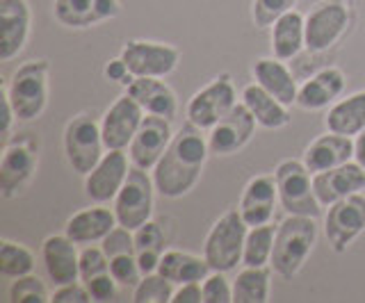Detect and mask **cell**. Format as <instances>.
<instances>
[{
    "label": "cell",
    "instance_id": "16",
    "mask_svg": "<svg viewBox=\"0 0 365 303\" xmlns=\"http://www.w3.org/2000/svg\"><path fill=\"white\" fill-rule=\"evenodd\" d=\"M174 128H171V121L165 117H155V115H146L140 130L133 137L128 146V155L130 162L135 166L146 171H153L160 158L165 155L169 149L171 139H174Z\"/></svg>",
    "mask_w": 365,
    "mask_h": 303
},
{
    "label": "cell",
    "instance_id": "18",
    "mask_svg": "<svg viewBox=\"0 0 365 303\" xmlns=\"http://www.w3.org/2000/svg\"><path fill=\"white\" fill-rule=\"evenodd\" d=\"M32 26L28 0H0V62L14 60L26 48Z\"/></svg>",
    "mask_w": 365,
    "mask_h": 303
},
{
    "label": "cell",
    "instance_id": "6",
    "mask_svg": "<svg viewBox=\"0 0 365 303\" xmlns=\"http://www.w3.org/2000/svg\"><path fill=\"white\" fill-rule=\"evenodd\" d=\"M62 142L68 166L80 176H87L108 151L106 142H103L101 121L89 112L76 115L66 123Z\"/></svg>",
    "mask_w": 365,
    "mask_h": 303
},
{
    "label": "cell",
    "instance_id": "15",
    "mask_svg": "<svg viewBox=\"0 0 365 303\" xmlns=\"http://www.w3.org/2000/svg\"><path fill=\"white\" fill-rule=\"evenodd\" d=\"M256 126H258L256 117L251 115L249 107L240 100L220 123H215L208 130L210 155H222V158H226V155L240 153L251 142V137H254Z\"/></svg>",
    "mask_w": 365,
    "mask_h": 303
},
{
    "label": "cell",
    "instance_id": "20",
    "mask_svg": "<svg viewBox=\"0 0 365 303\" xmlns=\"http://www.w3.org/2000/svg\"><path fill=\"white\" fill-rule=\"evenodd\" d=\"M53 14L57 23L73 30L94 28L103 21L117 18L121 14L119 0H55Z\"/></svg>",
    "mask_w": 365,
    "mask_h": 303
},
{
    "label": "cell",
    "instance_id": "21",
    "mask_svg": "<svg viewBox=\"0 0 365 303\" xmlns=\"http://www.w3.org/2000/svg\"><path fill=\"white\" fill-rule=\"evenodd\" d=\"M41 260L46 274L55 285H66L80 280V251L68 235H51L41 244Z\"/></svg>",
    "mask_w": 365,
    "mask_h": 303
},
{
    "label": "cell",
    "instance_id": "23",
    "mask_svg": "<svg viewBox=\"0 0 365 303\" xmlns=\"http://www.w3.org/2000/svg\"><path fill=\"white\" fill-rule=\"evenodd\" d=\"M347 87V78L338 66H327V69L317 71L299 87L297 94V107L306 112H317L329 105H334L342 96Z\"/></svg>",
    "mask_w": 365,
    "mask_h": 303
},
{
    "label": "cell",
    "instance_id": "46",
    "mask_svg": "<svg viewBox=\"0 0 365 303\" xmlns=\"http://www.w3.org/2000/svg\"><path fill=\"white\" fill-rule=\"evenodd\" d=\"M14 121H19L16 112H14V107H11L9 98L3 94V123H0V130H3V134L7 139L11 137V126H14Z\"/></svg>",
    "mask_w": 365,
    "mask_h": 303
},
{
    "label": "cell",
    "instance_id": "40",
    "mask_svg": "<svg viewBox=\"0 0 365 303\" xmlns=\"http://www.w3.org/2000/svg\"><path fill=\"white\" fill-rule=\"evenodd\" d=\"M203 303H233V283L224 272H210L201 283Z\"/></svg>",
    "mask_w": 365,
    "mask_h": 303
},
{
    "label": "cell",
    "instance_id": "22",
    "mask_svg": "<svg viewBox=\"0 0 365 303\" xmlns=\"http://www.w3.org/2000/svg\"><path fill=\"white\" fill-rule=\"evenodd\" d=\"M119 226L114 210L106 208V203H94L91 208H83L66 219L64 233L76 244H96Z\"/></svg>",
    "mask_w": 365,
    "mask_h": 303
},
{
    "label": "cell",
    "instance_id": "10",
    "mask_svg": "<svg viewBox=\"0 0 365 303\" xmlns=\"http://www.w3.org/2000/svg\"><path fill=\"white\" fill-rule=\"evenodd\" d=\"M365 233V194H351L331 203L324 215V235L336 253H345Z\"/></svg>",
    "mask_w": 365,
    "mask_h": 303
},
{
    "label": "cell",
    "instance_id": "35",
    "mask_svg": "<svg viewBox=\"0 0 365 303\" xmlns=\"http://www.w3.org/2000/svg\"><path fill=\"white\" fill-rule=\"evenodd\" d=\"M174 283L167 280L160 272L146 274L142 280L133 287V301L135 303H167L174 297Z\"/></svg>",
    "mask_w": 365,
    "mask_h": 303
},
{
    "label": "cell",
    "instance_id": "4",
    "mask_svg": "<svg viewBox=\"0 0 365 303\" xmlns=\"http://www.w3.org/2000/svg\"><path fill=\"white\" fill-rule=\"evenodd\" d=\"M249 226L242 219L237 208L226 210L224 215L212 223V228L205 235L203 257L208 260L212 272H233L237 265H242L245 242Z\"/></svg>",
    "mask_w": 365,
    "mask_h": 303
},
{
    "label": "cell",
    "instance_id": "45",
    "mask_svg": "<svg viewBox=\"0 0 365 303\" xmlns=\"http://www.w3.org/2000/svg\"><path fill=\"white\" fill-rule=\"evenodd\" d=\"M171 303H203L201 280H194V283H182V285H178L174 289Z\"/></svg>",
    "mask_w": 365,
    "mask_h": 303
},
{
    "label": "cell",
    "instance_id": "44",
    "mask_svg": "<svg viewBox=\"0 0 365 303\" xmlns=\"http://www.w3.org/2000/svg\"><path fill=\"white\" fill-rule=\"evenodd\" d=\"M103 75H106V80L119 83L121 87H128L135 80V75L130 73L128 64H125V60L121 58V55H119V58H114V60H108L106 69H103Z\"/></svg>",
    "mask_w": 365,
    "mask_h": 303
},
{
    "label": "cell",
    "instance_id": "2",
    "mask_svg": "<svg viewBox=\"0 0 365 303\" xmlns=\"http://www.w3.org/2000/svg\"><path fill=\"white\" fill-rule=\"evenodd\" d=\"M317 242V221L315 217L288 215L277 226V240L272 251V272L290 280L302 272L308 255L313 253Z\"/></svg>",
    "mask_w": 365,
    "mask_h": 303
},
{
    "label": "cell",
    "instance_id": "1",
    "mask_svg": "<svg viewBox=\"0 0 365 303\" xmlns=\"http://www.w3.org/2000/svg\"><path fill=\"white\" fill-rule=\"evenodd\" d=\"M208 155V137L201 128L187 121V126L174 134L169 149L151 171L158 194L165 198H180L192 192L203 174Z\"/></svg>",
    "mask_w": 365,
    "mask_h": 303
},
{
    "label": "cell",
    "instance_id": "11",
    "mask_svg": "<svg viewBox=\"0 0 365 303\" xmlns=\"http://www.w3.org/2000/svg\"><path fill=\"white\" fill-rule=\"evenodd\" d=\"M121 58L125 60L135 78H167L176 71L180 51L163 41L130 39L121 48Z\"/></svg>",
    "mask_w": 365,
    "mask_h": 303
},
{
    "label": "cell",
    "instance_id": "29",
    "mask_svg": "<svg viewBox=\"0 0 365 303\" xmlns=\"http://www.w3.org/2000/svg\"><path fill=\"white\" fill-rule=\"evenodd\" d=\"M158 272L174 285L182 283H194V280H203L212 269L208 260L201 255H194L190 251H178V249H167L163 253Z\"/></svg>",
    "mask_w": 365,
    "mask_h": 303
},
{
    "label": "cell",
    "instance_id": "26",
    "mask_svg": "<svg viewBox=\"0 0 365 303\" xmlns=\"http://www.w3.org/2000/svg\"><path fill=\"white\" fill-rule=\"evenodd\" d=\"M251 75L254 80L269 92L274 98H279L283 105H297V94H299V87H297V80L292 71L288 69V64L283 60L272 58H260L251 66Z\"/></svg>",
    "mask_w": 365,
    "mask_h": 303
},
{
    "label": "cell",
    "instance_id": "5",
    "mask_svg": "<svg viewBox=\"0 0 365 303\" xmlns=\"http://www.w3.org/2000/svg\"><path fill=\"white\" fill-rule=\"evenodd\" d=\"M39 164V142L34 132H21L9 137L5 144L3 158H0V196L14 198L26 189Z\"/></svg>",
    "mask_w": 365,
    "mask_h": 303
},
{
    "label": "cell",
    "instance_id": "12",
    "mask_svg": "<svg viewBox=\"0 0 365 303\" xmlns=\"http://www.w3.org/2000/svg\"><path fill=\"white\" fill-rule=\"evenodd\" d=\"M349 9L342 0H324L306 14V51L324 53L347 32Z\"/></svg>",
    "mask_w": 365,
    "mask_h": 303
},
{
    "label": "cell",
    "instance_id": "38",
    "mask_svg": "<svg viewBox=\"0 0 365 303\" xmlns=\"http://www.w3.org/2000/svg\"><path fill=\"white\" fill-rule=\"evenodd\" d=\"M108 272H110V257L103 251V246L85 244V249L80 251V280L87 283V280Z\"/></svg>",
    "mask_w": 365,
    "mask_h": 303
},
{
    "label": "cell",
    "instance_id": "36",
    "mask_svg": "<svg viewBox=\"0 0 365 303\" xmlns=\"http://www.w3.org/2000/svg\"><path fill=\"white\" fill-rule=\"evenodd\" d=\"M7 297L11 303H48L51 301L48 287L43 285L41 278L32 276V274L19 276L11 280Z\"/></svg>",
    "mask_w": 365,
    "mask_h": 303
},
{
    "label": "cell",
    "instance_id": "7",
    "mask_svg": "<svg viewBox=\"0 0 365 303\" xmlns=\"http://www.w3.org/2000/svg\"><path fill=\"white\" fill-rule=\"evenodd\" d=\"M279 187V203L288 215H304V217H319L322 206L313 189V174L308 171L304 160H283L274 169Z\"/></svg>",
    "mask_w": 365,
    "mask_h": 303
},
{
    "label": "cell",
    "instance_id": "33",
    "mask_svg": "<svg viewBox=\"0 0 365 303\" xmlns=\"http://www.w3.org/2000/svg\"><path fill=\"white\" fill-rule=\"evenodd\" d=\"M274 240H277V226L265 223V226H254L247 233L242 265L245 267H267L272 262Z\"/></svg>",
    "mask_w": 365,
    "mask_h": 303
},
{
    "label": "cell",
    "instance_id": "43",
    "mask_svg": "<svg viewBox=\"0 0 365 303\" xmlns=\"http://www.w3.org/2000/svg\"><path fill=\"white\" fill-rule=\"evenodd\" d=\"M87 289L91 294V301H112L114 297H117V289H119V283L114 280V276L108 272V274H101L96 278L87 280Z\"/></svg>",
    "mask_w": 365,
    "mask_h": 303
},
{
    "label": "cell",
    "instance_id": "37",
    "mask_svg": "<svg viewBox=\"0 0 365 303\" xmlns=\"http://www.w3.org/2000/svg\"><path fill=\"white\" fill-rule=\"evenodd\" d=\"M299 0H254L251 3V18L256 28H272L274 21L292 12Z\"/></svg>",
    "mask_w": 365,
    "mask_h": 303
},
{
    "label": "cell",
    "instance_id": "42",
    "mask_svg": "<svg viewBox=\"0 0 365 303\" xmlns=\"http://www.w3.org/2000/svg\"><path fill=\"white\" fill-rule=\"evenodd\" d=\"M87 301H91V294L83 280L57 285V289L51 294V303H87Z\"/></svg>",
    "mask_w": 365,
    "mask_h": 303
},
{
    "label": "cell",
    "instance_id": "19",
    "mask_svg": "<svg viewBox=\"0 0 365 303\" xmlns=\"http://www.w3.org/2000/svg\"><path fill=\"white\" fill-rule=\"evenodd\" d=\"M313 189L319 206L329 208L340 198L365 192V169L356 160H351L336 169L313 174Z\"/></svg>",
    "mask_w": 365,
    "mask_h": 303
},
{
    "label": "cell",
    "instance_id": "47",
    "mask_svg": "<svg viewBox=\"0 0 365 303\" xmlns=\"http://www.w3.org/2000/svg\"><path fill=\"white\" fill-rule=\"evenodd\" d=\"M354 160L365 169V128L354 137Z\"/></svg>",
    "mask_w": 365,
    "mask_h": 303
},
{
    "label": "cell",
    "instance_id": "30",
    "mask_svg": "<svg viewBox=\"0 0 365 303\" xmlns=\"http://www.w3.org/2000/svg\"><path fill=\"white\" fill-rule=\"evenodd\" d=\"M324 126L331 132L356 137L365 128V92H356L342 100H336L327 112Z\"/></svg>",
    "mask_w": 365,
    "mask_h": 303
},
{
    "label": "cell",
    "instance_id": "8",
    "mask_svg": "<svg viewBox=\"0 0 365 303\" xmlns=\"http://www.w3.org/2000/svg\"><path fill=\"white\" fill-rule=\"evenodd\" d=\"M155 192L158 189L153 183V176H148L146 169H140V166L133 164L117 198L112 201V210L117 215L119 226L137 230L142 223L151 219L155 206Z\"/></svg>",
    "mask_w": 365,
    "mask_h": 303
},
{
    "label": "cell",
    "instance_id": "17",
    "mask_svg": "<svg viewBox=\"0 0 365 303\" xmlns=\"http://www.w3.org/2000/svg\"><path fill=\"white\" fill-rule=\"evenodd\" d=\"M279 203V187L274 174H258L245 185L242 196H240L237 210L249 228L265 226L272 223L274 212Z\"/></svg>",
    "mask_w": 365,
    "mask_h": 303
},
{
    "label": "cell",
    "instance_id": "9",
    "mask_svg": "<svg viewBox=\"0 0 365 303\" xmlns=\"http://www.w3.org/2000/svg\"><path fill=\"white\" fill-rule=\"evenodd\" d=\"M237 105V89L231 73H220L190 98L185 117L201 130H210Z\"/></svg>",
    "mask_w": 365,
    "mask_h": 303
},
{
    "label": "cell",
    "instance_id": "32",
    "mask_svg": "<svg viewBox=\"0 0 365 303\" xmlns=\"http://www.w3.org/2000/svg\"><path fill=\"white\" fill-rule=\"evenodd\" d=\"M269 267H245L233 280V303H265L269 301Z\"/></svg>",
    "mask_w": 365,
    "mask_h": 303
},
{
    "label": "cell",
    "instance_id": "13",
    "mask_svg": "<svg viewBox=\"0 0 365 303\" xmlns=\"http://www.w3.org/2000/svg\"><path fill=\"white\" fill-rule=\"evenodd\" d=\"M130 155L114 149L106 151L101 162L85 176V194L91 203H112L130 174Z\"/></svg>",
    "mask_w": 365,
    "mask_h": 303
},
{
    "label": "cell",
    "instance_id": "31",
    "mask_svg": "<svg viewBox=\"0 0 365 303\" xmlns=\"http://www.w3.org/2000/svg\"><path fill=\"white\" fill-rule=\"evenodd\" d=\"M133 233H135V255H137V262H140L142 274L146 276V274L158 272L163 253L167 251L165 249L167 240H165L163 226H160L158 221L148 219Z\"/></svg>",
    "mask_w": 365,
    "mask_h": 303
},
{
    "label": "cell",
    "instance_id": "24",
    "mask_svg": "<svg viewBox=\"0 0 365 303\" xmlns=\"http://www.w3.org/2000/svg\"><path fill=\"white\" fill-rule=\"evenodd\" d=\"M302 160L311 174L329 171L340 164H347L354 160V137H345V134L329 130L306 146Z\"/></svg>",
    "mask_w": 365,
    "mask_h": 303
},
{
    "label": "cell",
    "instance_id": "28",
    "mask_svg": "<svg viewBox=\"0 0 365 303\" xmlns=\"http://www.w3.org/2000/svg\"><path fill=\"white\" fill-rule=\"evenodd\" d=\"M272 55L277 60L288 62L306 48V16L297 9L283 14L272 26Z\"/></svg>",
    "mask_w": 365,
    "mask_h": 303
},
{
    "label": "cell",
    "instance_id": "25",
    "mask_svg": "<svg viewBox=\"0 0 365 303\" xmlns=\"http://www.w3.org/2000/svg\"><path fill=\"white\" fill-rule=\"evenodd\" d=\"M125 94H130L146 115L165 117L169 121L178 115V96L163 78H135L125 87Z\"/></svg>",
    "mask_w": 365,
    "mask_h": 303
},
{
    "label": "cell",
    "instance_id": "14",
    "mask_svg": "<svg viewBox=\"0 0 365 303\" xmlns=\"http://www.w3.org/2000/svg\"><path fill=\"white\" fill-rule=\"evenodd\" d=\"M144 117L146 112L130 94L119 96L101 119V132H103V142H106V149L128 151V146L137 130H140Z\"/></svg>",
    "mask_w": 365,
    "mask_h": 303
},
{
    "label": "cell",
    "instance_id": "39",
    "mask_svg": "<svg viewBox=\"0 0 365 303\" xmlns=\"http://www.w3.org/2000/svg\"><path fill=\"white\" fill-rule=\"evenodd\" d=\"M110 274L119 283V287H135L144 276L135 253H123V255L110 257Z\"/></svg>",
    "mask_w": 365,
    "mask_h": 303
},
{
    "label": "cell",
    "instance_id": "27",
    "mask_svg": "<svg viewBox=\"0 0 365 303\" xmlns=\"http://www.w3.org/2000/svg\"><path fill=\"white\" fill-rule=\"evenodd\" d=\"M242 103L249 107L251 115L256 117L260 128L267 130H279L285 128L292 121L288 105H283L279 98H274L269 92H265L258 83H251L242 89Z\"/></svg>",
    "mask_w": 365,
    "mask_h": 303
},
{
    "label": "cell",
    "instance_id": "34",
    "mask_svg": "<svg viewBox=\"0 0 365 303\" xmlns=\"http://www.w3.org/2000/svg\"><path fill=\"white\" fill-rule=\"evenodd\" d=\"M34 253L19 242H0V274L7 278H19L34 272Z\"/></svg>",
    "mask_w": 365,
    "mask_h": 303
},
{
    "label": "cell",
    "instance_id": "3",
    "mask_svg": "<svg viewBox=\"0 0 365 303\" xmlns=\"http://www.w3.org/2000/svg\"><path fill=\"white\" fill-rule=\"evenodd\" d=\"M48 78L51 62L48 60H28L11 73L5 87V96L16 112V119L28 123L43 115L48 105Z\"/></svg>",
    "mask_w": 365,
    "mask_h": 303
},
{
    "label": "cell",
    "instance_id": "41",
    "mask_svg": "<svg viewBox=\"0 0 365 303\" xmlns=\"http://www.w3.org/2000/svg\"><path fill=\"white\" fill-rule=\"evenodd\" d=\"M101 246H103V251L108 253V257L135 253V233L125 226H117L106 240L101 242Z\"/></svg>",
    "mask_w": 365,
    "mask_h": 303
}]
</instances>
